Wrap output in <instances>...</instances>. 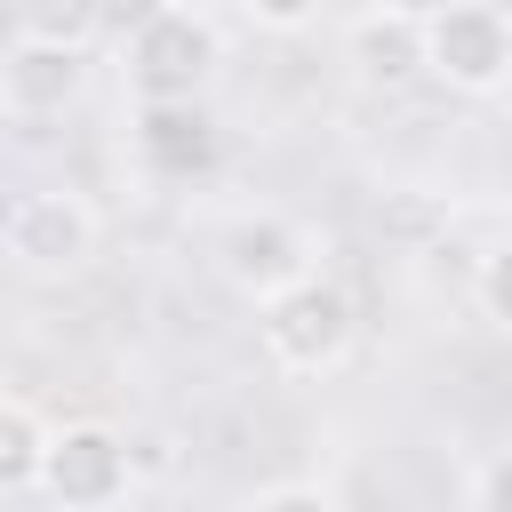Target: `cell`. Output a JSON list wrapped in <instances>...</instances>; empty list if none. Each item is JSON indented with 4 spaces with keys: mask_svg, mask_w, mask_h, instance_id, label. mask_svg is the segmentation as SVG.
<instances>
[{
    "mask_svg": "<svg viewBox=\"0 0 512 512\" xmlns=\"http://www.w3.org/2000/svg\"><path fill=\"white\" fill-rule=\"evenodd\" d=\"M472 304H480L488 328H512V304H504V240H488L472 256Z\"/></svg>",
    "mask_w": 512,
    "mask_h": 512,
    "instance_id": "obj_11",
    "label": "cell"
},
{
    "mask_svg": "<svg viewBox=\"0 0 512 512\" xmlns=\"http://www.w3.org/2000/svg\"><path fill=\"white\" fill-rule=\"evenodd\" d=\"M248 24H256V32H312L320 8H248Z\"/></svg>",
    "mask_w": 512,
    "mask_h": 512,
    "instance_id": "obj_14",
    "label": "cell"
},
{
    "mask_svg": "<svg viewBox=\"0 0 512 512\" xmlns=\"http://www.w3.org/2000/svg\"><path fill=\"white\" fill-rule=\"evenodd\" d=\"M136 144H144V160H160L168 176H184V168L208 160V112L200 104H160V112H144Z\"/></svg>",
    "mask_w": 512,
    "mask_h": 512,
    "instance_id": "obj_10",
    "label": "cell"
},
{
    "mask_svg": "<svg viewBox=\"0 0 512 512\" xmlns=\"http://www.w3.org/2000/svg\"><path fill=\"white\" fill-rule=\"evenodd\" d=\"M88 96V40L64 24H24L0 48V112L8 120H56Z\"/></svg>",
    "mask_w": 512,
    "mask_h": 512,
    "instance_id": "obj_7",
    "label": "cell"
},
{
    "mask_svg": "<svg viewBox=\"0 0 512 512\" xmlns=\"http://www.w3.org/2000/svg\"><path fill=\"white\" fill-rule=\"evenodd\" d=\"M128 488H136V448H128V432H112V424H96V416L48 432L40 496H48L56 512H112V504H128Z\"/></svg>",
    "mask_w": 512,
    "mask_h": 512,
    "instance_id": "obj_6",
    "label": "cell"
},
{
    "mask_svg": "<svg viewBox=\"0 0 512 512\" xmlns=\"http://www.w3.org/2000/svg\"><path fill=\"white\" fill-rule=\"evenodd\" d=\"M256 336H264V360L280 376H336L360 344V304L336 272H320V280L256 304Z\"/></svg>",
    "mask_w": 512,
    "mask_h": 512,
    "instance_id": "obj_3",
    "label": "cell"
},
{
    "mask_svg": "<svg viewBox=\"0 0 512 512\" xmlns=\"http://www.w3.org/2000/svg\"><path fill=\"white\" fill-rule=\"evenodd\" d=\"M472 512H504V456H480V472H472Z\"/></svg>",
    "mask_w": 512,
    "mask_h": 512,
    "instance_id": "obj_13",
    "label": "cell"
},
{
    "mask_svg": "<svg viewBox=\"0 0 512 512\" xmlns=\"http://www.w3.org/2000/svg\"><path fill=\"white\" fill-rule=\"evenodd\" d=\"M96 240H104V216H96L80 192H64V184H32V192H16L8 216H0V256H8L16 272H32V280L80 272V264L96 256Z\"/></svg>",
    "mask_w": 512,
    "mask_h": 512,
    "instance_id": "obj_5",
    "label": "cell"
},
{
    "mask_svg": "<svg viewBox=\"0 0 512 512\" xmlns=\"http://www.w3.org/2000/svg\"><path fill=\"white\" fill-rule=\"evenodd\" d=\"M120 72L144 112L160 104H200L208 80L224 72V16L200 0H160L120 32Z\"/></svg>",
    "mask_w": 512,
    "mask_h": 512,
    "instance_id": "obj_1",
    "label": "cell"
},
{
    "mask_svg": "<svg viewBox=\"0 0 512 512\" xmlns=\"http://www.w3.org/2000/svg\"><path fill=\"white\" fill-rule=\"evenodd\" d=\"M48 416L16 392H0V496H32L40 488V456H48Z\"/></svg>",
    "mask_w": 512,
    "mask_h": 512,
    "instance_id": "obj_9",
    "label": "cell"
},
{
    "mask_svg": "<svg viewBox=\"0 0 512 512\" xmlns=\"http://www.w3.org/2000/svg\"><path fill=\"white\" fill-rule=\"evenodd\" d=\"M416 72L440 80L448 96L496 104L512 88V8H496V0L416 8Z\"/></svg>",
    "mask_w": 512,
    "mask_h": 512,
    "instance_id": "obj_2",
    "label": "cell"
},
{
    "mask_svg": "<svg viewBox=\"0 0 512 512\" xmlns=\"http://www.w3.org/2000/svg\"><path fill=\"white\" fill-rule=\"evenodd\" d=\"M344 56L368 88H400L416 80V8H360L344 16Z\"/></svg>",
    "mask_w": 512,
    "mask_h": 512,
    "instance_id": "obj_8",
    "label": "cell"
},
{
    "mask_svg": "<svg viewBox=\"0 0 512 512\" xmlns=\"http://www.w3.org/2000/svg\"><path fill=\"white\" fill-rule=\"evenodd\" d=\"M248 512H344V504H336L320 480H280V488H264Z\"/></svg>",
    "mask_w": 512,
    "mask_h": 512,
    "instance_id": "obj_12",
    "label": "cell"
},
{
    "mask_svg": "<svg viewBox=\"0 0 512 512\" xmlns=\"http://www.w3.org/2000/svg\"><path fill=\"white\" fill-rule=\"evenodd\" d=\"M320 256H328V240H320L304 216H288V208H240V216L224 224V240H216V272H224L248 304H272V296L320 280V272H328Z\"/></svg>",
    "mask_w": 512,
    "mask_h": 512,
    "instance_id": "obj_4",
    "label": "cell"
}]
</instances>
